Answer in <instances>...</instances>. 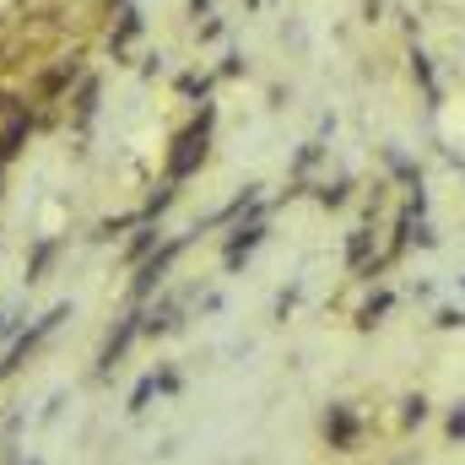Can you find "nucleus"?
<instances>
[{
    "mask_svg": "<svg viewBox=\"0 0 465 465\" xmlns=\"http://www.w3.org/2000/svg\"><path fill=\"white\" fill-rule=\"evenodd\" d=\"M450 433H455V439L465 433V411H455V417H450Z\"/></svg>",
    "mask_w": 465,
    "mask_h": 465,
    "instance_id": "obj_9",
    "label": "nucleus"
},
{
    "mask_svg": "<svg viewBox=\"0 0 465 465\" xmlns=\"http://www.w3.org/2000/svg\"><path fill=\"white\" fill-rule=\"evenodd\" d=\"M254 243H260V228H254V223H249V228H238V232H232V243H228V265H238Z\"/></svg>",
    "mask_w": 465,
    "mask_h": 465,
    "instance_id": "obj_5",
    "label": "nucleus"
},
{
    "mask_svg": "<svg viewBox=\"0 0 465 465\" xmlns=\"http://www.w3.org/2000/svg\"><path fill=\"white\" fill-rule=\"evenodd\" d=\"M173 254H179V243H168V249H163L157 260H146V271H141V282H135V292H152V282H157V276H163V271L173 265Z\"/></svg>",
    "mask_w": 465,
    "mask_h": 465,
    "instance_id": "obj_3",
    "label": "nucleus"
},
{
    "mask_svg": "<svg viewBox=\"0 0 465 465\" xmlns=\"http://www.w3.org/2000/svg\"><path fill=\"white\" fill-rule=\"evenodd\" d=\"M325 439H331L336 450H351V439H357V422H351L347 406H331V417H325Z\"/></svg>",
    "mask_w": 465,
    "mask_h": 465,
    "instance_id": "obj_2",
    "label": "nucleus"
},
{
    "mask_svg": "<svg viewBox=\"0 0 465 465\" xmlns=\"http://www.w3.org/2000/svg\"><path fill=\"white\" fill-rule=\"evenodd\" d=\"M49 260H54V243H44V249L33 254V271H27V282H38V276L49 271Z\"/></svg>",
    "mask_w": 465,
    "mask_h": 465,
    "instance_id": "obj_8",
    "label": "nucleus"
},
{
    "mask_svg": "<svg viewBox=\"0 0 465 465\" xmlns=\"http://www.w3.org/2000/svg\"><path fill=\"white\" fill-rule=\"evenodd\" d=\"M135 320H141V314H130V320H124V325H119L114 336H109V347H104V368H109V362H114L119 351L130 347V336H135V331H141V325H135Z\"/></svg>",
    "mask_w": 465,
    "mask_h": 465,
    "instance_id": "obj_4",
    "label": "nucleus"
},
{
    "mask_svg": "<svg viewBox=\"0 0 465 465\" xmlns=\"http://www.w3.org/2000/svg\"><path fill=\"white\" fill-rule=\"evenodd\" d=\"M71 82H76V60H65V65H60V71H49V76H44V93H49V98H54V93H65V87H71Z\"/></svg>",
    "mask_w": 465,
    "mask_h": 465,
    "instance_id": "obj_6",
    "label": "nucleus"
},
{
    "mask_svg": "<svg viewBox=\"0 0 465 465\" xmlns=\"http://www.w3.org/2000/svg\"><path fill=\"white\" fill-rule=\"evenodd\" d=\"M206 130H212V114H201L184 135H179V152H173V163H168V179H190V173L206 163Z\"/></svg>",
    "mask_w": 465,
    "mask_h": 465,
    "instance_id": "obj_1",
    "label": "nucleus"
},
{
    "mask_svg": "<svg viewBox=\"0 0 465 465\" xmlns=\"http://www.w3.org/2000/svg\"><path fill=\"white\" fill-rule=\"evenodd\" d=\"M5 163H11V157H5V146H0V168H5Z\"/></svg>",
    "mask_w": 465,
    "mask_h": 465,
    "instance_id": "obj_10",
    "label": "nucleus"
},
{
    "mask_svg": "<svg viewBox=\"0 0 465 465\" xmlns=\"http://www.w3.org/2000/svg\"><path fill=\"white\" fill-rule=\"evenodd\" d=\"M16 114H27V104H22L16 93H0V124H5V119H16Z\"/></svg>",
    "mask_w": 465,
    "mask_h": 465,
    "instance_id": "obj_7",
    "label": "nucleus"
}]
</instances>
